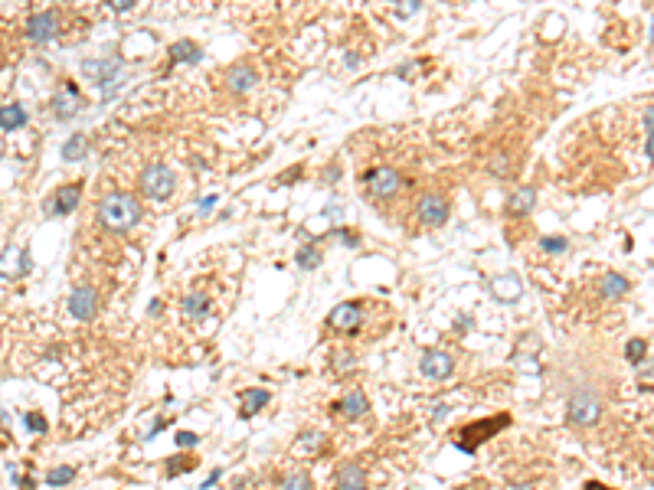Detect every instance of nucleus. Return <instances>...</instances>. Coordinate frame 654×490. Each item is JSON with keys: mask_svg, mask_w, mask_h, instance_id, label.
<instances>
[{"mask_svg": "<svg viewBox=\"0 0 654 490\" xmlns=\"http://www.w3.org/2000/svg\"><path fill=\"white\" fill-rule=\"evenodd\" d=\"M586 490H612V487H605V484H599V481H589Z\"/></svg>", "mask_w": 654, "mask_h": 490, "instance_id": "41", "label": "nucleus"}, {"mask_svg": "<svg viewBox=\"0 0 654 490\" xmlns=\"http://www.w3.org/2000/svg\"><path fill=\"white\" fill-rule=\"evenodd\" d=\"M422 372L432 376V380H449L455 372V360L449 353H442V350H432V353L422 356Z\"/></svg>", "mask_w": 654, "mask_h": 490, "instance_id": "12", "label": "nucleus"}, {"mask_svg": "<svg viewBox=\"0 0 654 490\" xmlns=\"http://www.w3.org/2000/svg\"><path fill=\"white\" fill-rule=\"evenodd\" d=\"M269 399H272V396H269L265 389H252V392H246V402H242L239 415H242V418H249V415H255L262 406H269Z\"/></svg>", "mask_w": 654, "mask_h": 490, "instance_id": "23", "label": "nucleus"}, {"mask_svg": "<svg viewBox=\"0 0 654 490\" xmlns=\"http://www.w3.org/2000/svg\"><path fill=\"white\" fill-rule=\"evenodd\" d=\"M174 183H177V177H174V170H170L167 164H151V167L141 173V190H145V196H151V200H167V196L174 193Z\"/></svg>", "mask_w": 654, "mask_h": 490, "instance_id": "2", "label": "nucleus"}, {"mask_svg": "<svg viewBox=\"0 0 654 490\" xmlns=\"http://www.w3.org/2000/svg\"><path fill=\"white\" fill-rule=\"evenodd\" d=\"M26 428H30V431H46V422H43V415H36V412L26 415Z\"/></svg>", "mask_w": 654, "mask_h": 490, "instance_id": "31", "label": "nucleus"}, {"mask_svg": "<svg viewBox=\"0 0 654 490\" xmlns=\"http://www.w3.org/2000/svg\"><path fill=\"white\" fill-rule=\"evenodd\" d=\"M278 490H315V487H311V477H308V474L295 471V474H285V477H281Z\"/></svg>", "mask_w": 654, "mask_h": 490, "instance_id": "26", "label": "nucleus"}, {"mask_svg": "<svg viewBox=\"0 0 654 490\" xmlns=\"http://www.w3.org/2000/svg\"><path fill=\"white\" fill-rule=\"evenodd\" d=\"M26 33H30V40H36V42H50V40H56V36L62 33L60 13H56V10H43V13L30 17V23H26Z\"/></svg>", "mask_w": 654, "mask_h": 490, "instance_id": "6", "label": "nucleus"}, {"mask_svg": "<svg viewBox=\"0 0 654 490\" xmlns=\"http://www.w3.org/2000/svg\"><path fill=\"white\" fill-rule=\"evenodd\" d=\"M220 474H222V471H213V474H210V477H206V487H213V484L220 481Z\"/></svg>", "mask_w": 654, "mask_h": 490, "instance_id": "42", "label": "nucleus"}, {"mask_svg": "<svg viewBox=\"0 0 654 490\" xmlns=\"http://www.w3.org/2000/svg\"><path fill=\"white\" fill-rule=\"evenodd\" d=\"M445 415H449V406H439V409H435V412H432V418H435V422H439V418H445Z\"/></svg>", "mask_w": 654, "mask_h": 490, "instance_id": "40", "label": "nucleus"}, {"mask_svg": "<svg viewBox=\"0 0 654 490\" xmlns=\"http://www.w3.org/2000/svg\"><path fill=\"white\" fill-rule=\"evenodd\" d=\"M363 183H366V190H370V196L390 200V196L400 193L402 177H400V170H393V167H373L363 173Z\"/></svg>", "mask_w": 654, "mask_h": 490, "instance_id": "3", "label": "nucleus"}, {"mask_svg": "<svg viewBox=\"0 0 654 490\" xmlns=\"http://www.w3.org/2000/svg\"><path fill=\"white\" fill-rule=\"evenodd\" d=\"M79 200H82V183L60 186L56 196L46 200V212H50V216H66V212H72L79 206Z\"/></svg>", "mask_w": 654, "mask_h": 490, "instance_id": "9", "label": "nucleus"}, {"mask_svg": "<svg viewBox=\"0 0 654 490\" xmlns=\"http://www.w3.org/2000/svg\"><path fill=\"white\" fill-rule=\"evenodd\" d=\"M321 445H324L321 431H305V435L295 441V448L301 451V455H317V451H321Z\"/></svg>", "mask_w": 654, "mask_h": 490, "instance_id": "24", "label": "nucleus"}, {"mask_svg": "<svg viewBox=\"0 0 654 490\" xmlns=\"http://www.w3.org/2000/svg\"><path fill=\"white\" fill-rule=\"evenodd\" d=\"M599 418V399L592 396V392H586V389H579V392H573L570 399V422L573 425H589Z\"/></svg>", "mask_w": 654, "mask_h": 490, "instance_id": "7", "label": "nucleus"}, {"mask_svg": "<svg viewBox=\"0 0 654 490\" xmlns=\"http://www.w3.org/2000/svg\"><path fill=\"white\" fill-rule=\"evenodd\" d=\"M491 291L501 297V301H517L520 297V278L517 275H501V278L491 281Z\"/></svg>", "mask_w": 654, "mask_h": 490, "instance_id": "18", "label": "nucleus"}, {"mask_svg": "<svg viewBox=\"0 0 654 490\" xmlns=\"http://www.w3.org/2000/svg\"><path fill=\"white\" fill-rule=\"evenodd\" d=\"M566 245H570V242H566V239H560V236L540 239V249H543V252H553V255H556V252H566Z\"/></svg>", "mask_w": 654, "mask_h": 490, "instance_id": "30", "label": "nucleus"}, {"mask_svg": "<svg viewBox=\"0 0 654 490\" xmlns=\"http://www.w3.org/2000/svg\"><path fill=\"white\" fill-rule=\"evenodd\" d=\"M26 125V108L20 102L13 105H0V127L4 131H17V127Z\"/></svg>", "mask_w": 654, "mask_h": 490, "instance_id": "16", "label": "nucleus"}, {"mask_svg": "<svg viewBox=\"0 0 654 490\" xmlns=\"http://www.w3.org/2000/svg\"><path fill=\"white\" fill-rule=\"evenodd\" d=\"M226 82H230L232 92H249L255 85V72L246 66V62H236V66L226 72Z\"/></svg>", "mask_w": 654, "mask_h": 490, "instance_id": "15", "label": "nucleus"}, {"mask_svg": "<svg viewBox=\"0 0 654 490\" xmlns=\"http://www.w3.org/2000/svg\"><path fill=\"white\" fill-rule=\"evenodd\" d=\"M79 89L76 85H66V89H62V92H56V98H52V115H56V118L60 121H66V118H72V115H76L79 111Z\"/></svg>", "mask_w": 654, "mask_h": 490, "instance_id": "13", "label": "nucleus"}, {"mask_svg": "<svg viewBox=\"0 0 654 490\" xmlns=\"http://www.w3.org/2000/svg\"><path fill=\"white\" fill-rule=\"evenodd\" d=\"M200 56H203V50L190 40H177L170 46V66L174 62H200Z\"/></svg>", "mask_w": 654, "mask_h": 490, "instance_id": "17", "label": "nucleus"}, {"mask_svg": "<svg viewBox=\"0 0 654 490\" xmlns=\"http://www.w3.org/2000/svg\"><path fill=\"white\" fill-rule=\"evenodd\" d=\"M177 445H180V448H187V445H196V435H193V431H177Z\"/></svg>", "mask_w": 654, "mask_h": 490, "instance_id": "33", "label": "nucleus"}, {"mask_svg": "<svg viewBox=\"0 0 654 490\" xmlns=\"http://www.w3.org/2000/svg\"><path fill=\"white\" fill-rule=\"evenodd\" d=\"M360 321H363V311H360V304H354V301H344V304H337L331 311V317H327V324H331L334 330H344V334L357 330Z\"/></svg>", "mask_w": 654, "mask_h": 490, "instance_id": "11", "label": "nucleus"}, {"mask_svg": "<svg viewBox=\"0 0 654 490\" xmlns=\"http://www.w3.org/2000/svg\"><path fill=\"white\" fill-rule=\"evenodd\" d=\"M507 422H510L507 415H497V418H487L485 425H481V422L468 425V428H461L458 435H455V445H458L461 451H475V448H478V441H487L494 431H501Z\"/></svg>", "mask_w": 654, "mask_h": 490, "instance_id": "4", "label": "nucleus"}, {"mask_svg": "<svg viewBox=\"0 0 654 490\" xmlns=\"http://www.w3.org/2000/svg\"><path fill=\"white\" fill-rule=\"evenodd\" d=\"M95 311H98V297H95L92 287H76V291L69 295V314H72L76 321H92Z\"/></svg>", "mask_w": 654, "mask_h": 490, "instance_id": "10", "label": "nucleus"}, {"mask_svg": "<svg viewBox=\"0 0 654 490\" xmlns=\"http://www.w3.org/2000/svg\"><path fill=\"white\" fill-rule=\"evenodd\" d=\"M337 484L340 487H363V471L354 465H344L337 471Z\"/></svg>", "mask_w": 654, "mask_h": 490, "instance_id": "25", "label": "nucleus"}, {"mask_svg": "<svg viewBox=\"0 0 654 490\" xmlns=\"http://www.w3.org/2000/svg\"><path fill=\"white\" fill-rule=\"evenodd\" d=\"M416 212L425 226H442V222L449 220L451 206H449V200H445V193H422Z\"/></svg>", "mask_w": 654, "mask_h": 490, "instance_id": "5", "label": "nucleus"}, {"mask_svg": "<svg viewBox=\"0 0 654 490\" xmlns=\"http://www.w3.org/2000/svg\"><path fill=\"white\" fill-rule=\"evenodd\" d=\"M491 173H501V177L507 173V157H504V154H497L491 161Z\"/></svg>", "mask_w": 654, "mask_h": 490, "instance_id": "32", "label": "nucleus"}, {"mask_svg": "<svg viewBox=\"0 0 654 490\" xmlns=\"http://www.w3.org/2000/svg\"><path fill=\"white\" fill-rule=\"evenodd\" d=\"M213 206H216V196H206V200H200V210H213Z\"/></svg>", "mask_w": 654, "mask_h": 490, "instance_id": "39", "label": "nucleus"}, {"mask_svg": "<svg viewBox=\"0 0 654 490\" xmlns=\"http://www.w3.org/2000/svg\"><path fill=\"white\" fill-rule=\"evenodd\" d=\"M536 206V190L534 186H517L507 200V212L510 216H527L530 210Z\"/></svg>", "mask_w": 654, "mask_h": 490, "instance_id": "14", "label": "nucleus"}, {"mask_svg": "<svg viewBox=\"0 0 654 490\" xmlns=\"http://www.w3.org/2000/svg\"><path fill=\"white\" fill-rule=\"evenodd\" d=\"M628 278L625 275H605L602 281H599V291H602L605 297H621L625 291H628Z\"/></svg>", "mask_w": 654, "mask_h": 490, "instance_id": "21", "label": "nucleus"}, {"mask_svg": "<svg viewBox=\"0 0 654 490\" xmlns=\"http://www.w3.org/2000/svg\"><path fill=\"white\" fill-rule=\"evenodd\" d=\"M85 151H89V137L85 135H72L62 144V161H82Z\"/></svg>", "mask_w": 654, "mask_h": 490, "instance_id": "22", "label": "nucleus"}, {"mask_svg": "<svg viewBox=\"0 0 654 490\" xmlns=\"http://www.w3.org/2000/svg\"><path fill=\"white\" fill-rule=\"evenodd\" d=\"M416 10H419V4H416V0H409V4H402V7H400V17H412Z\"/></svg>", "mask_w": 654, "mask_h": 490, "instance_id": "38", "label": "nucleus"}, {"mask_svg": "<svg viewBox=\"0 0 654 490\" xmlns=\"http://www.w3.org/2000/svg\"><path fill=\"white\" fill-rule=\"evenodd\" d=\"M350 363H354V356L350 353H337V372H347Z\"/></svg>", "mask_w": 654, "mask_h": 490, "instance_id": "37", "label": "nucleus"}, {"mask_svg": "<svg viewBox=\"0 0 654 490\" xmlns=\"http://www.w3.org/2000/svg\"><path fill=\"white\" fill-rule=\"evenodd\" d=\"M187 467H190V461L177 457V461H170V465H167V471H170V474H180V471H187Z\"/></svg>", "mask_w": 654, "mask_h": 490, "instance_id": "35", "label": "nucleus"}, {"mask_svg": "<svg viewBox=\"0 0 654 490\" xmlns=\"http://www.w3.org/2000/svg\"><path fill=\"white\" fill-rule=\"evenodd\" d=\"M131 7H135V0H115V4H111V10H115V13H128Z\"/></svg>", "mask_w": 654, "mask_h": 490, "instance_id": "36", "label": "nucleus"}, {"mask_svg": "<svg viewBox=\"0 0 654 490\" xmlns=\"http://www.w3.org/2000/svg\"><path fill=\"white\" fill-rule=\"evenodd\" d=\"M98 220L105 222L108 229H115V232H125V229L137 226V220H141V203H137L131 193H108L98 203Z\"/></svg>", "mask_w": 654, "mask_h": 490, "instance_id": "1", "label": "nucleus"}, {"mask_svg": "<svg viewBox=\"0 0 654 490\" xmlns=\"http://www.w3.org/2000/svg\"><path fill=\"white\" fill-rule=\"evenodd\" d=\"M340 412L347 415V418H360V415H366V399H363V392H347V396H344V402H340Z\"/></svg>", "mask_w": 654, "mask_h": 490, "instance_id": "20", "label": "nucleus"}, {"mask_svg": "<svg viewBox=\"0 0 654 490\" xmlns=\"http://www.w3.org/2000/svg\"><path fill=\"white\" fill-rule=\"evenodd\" d=\"M298 177H301V167H291V170H285V173L278 177V183L285 186V183H291V180H298Z\"/></svg>", "mask_w": 654, "mask_h": 490, "instance_id": "34", "label": "nucleus"}, {"mask_svg": "<svg viewBox=\"0 0 654 490\" xmlns=\"http://www.w3.org/2000/svg\"><path fill=\"white\" fill-rule=\"evenodd\" d=\"M82 72L92 76L98 89H105V98H111V82H115V76L121 72V59H105V62L89 59V62H82Z\"/></svg>", "mask_w": 654, "mask_h": 490, "instance_id": "8", "label": "nucleus"}, {"mask_svg": "<svg viewBox=\"0 0 654 490\" xmlns=\"http://www.w3.org/2000/svg\"><path fill=\"white\" fill-rule=\"evenodd\" d=\"M337 490H363V487H340V484H337Z\"/></svg>", "mask_w": 654, "mask_h": 490, "instance_id": "43", "label": "nucleus"}, {"mask_svg": "<svg viewBox=\"0 0 654 490\" xmlns=\"http://www.w3.org/2000/svg\"><path fill=\"white\" fill-rule=\"evenodd\" d=\"M298 265H301V268H317V265H321V249H317V245H301V249H298Z\"/></svg>", "mask_w": 654, "mask_h": 490, "instance_id": "27", "label": "nucleus"}, {"mask_svg": "<svg viewBox=\"0 0 654 490\" xmlns=\"http://www.w3.org/2000/svg\"><path fill=\"white\" fill-rule=\"evenodd\" d=\"M645 353H648V340H641V337L628 340V347H625V356H628V363H641V360H645Z\"/></svg>", "mask_w": 654, "mask_h": 490, "instance_id": "28", "label": "nucleus"}, {"mask_svg": "<svg viewBox=\"0 0 654 490\" xmlns=\"http://www.w3.org/2000/svg\"><path fill=\"white\" fill-rule=\"evenodd\" d=\"M72 477H76V471H72V467H56V471L46 477V484H52V487H62V484H69Z\"/></svg>", "mask_w": 654, "mask_h": 490, "instance_id": "29", "label": "nucleus"}, {"mask_svg": "<svg viewBox=\"0 0 654 490\" xmlns=\"http://www.w3.org/2000/svg\"><path fill=\"white\" fill-rule=\"evenodd\" d=\"M206 311H210V297H206V291H190V295L184 297V317L196 321V317H206Z\"/></svg>", "mask_w": 654, "mask_h": 490, "instance_id": "19", "label": "nucleus"}]
</instances>
